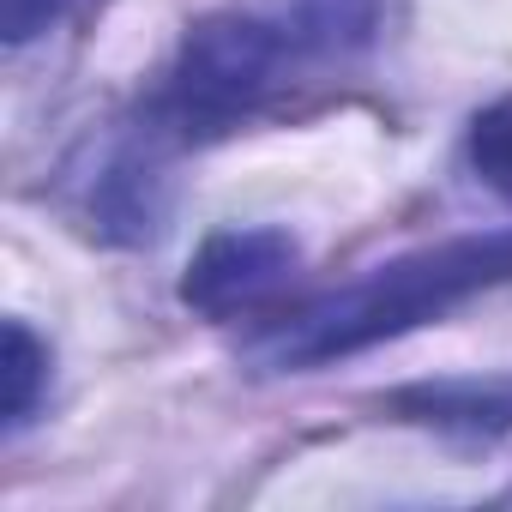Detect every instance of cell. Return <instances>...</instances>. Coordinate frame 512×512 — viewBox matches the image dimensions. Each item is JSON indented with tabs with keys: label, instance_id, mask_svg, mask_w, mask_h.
<instances>
[{
	"label": "cell",
	"instance_id": "277c9868",
	"mask_svg": "<svg viewBox=\"0 0 512 512\" xmlns=\"http://www.w3.org/2000/svg\"><path fill=\"white\" fill-rule=\"evenodd\" d=\"M398 404L416 422H440V428H506L512 422V392H494V386H434V392H404Z\"/></svg>",
	"mask_w": 512,
	"mask_h": 512
},
{
	"label": "cell",
	"instance_id": "3957f363",
	"mask_svg": "<svg viewBox=\"0 0 512 512\" xmlns=\"http://www.w3.org/2000/svg\"><path fill=\"white\" fill-rule=\"evenodd\" d=\"M296 272V241L284 229H217L187 260L181 302L199 314H235L266 302Z\"/></svg>",
	"mask_w": 512,
	"mask_h": 512
},
{
	"label": "cell",
	"instance_id": "8992f818",
	"mask_svg": "<svg viewBox=\"0 0 512 512\" xmlns=\"http://www.w3.org/2000/svg\"><path fill=\"white\" fill-rule=\"evenodd\" d=\"M470 169L482 175L488 193H500L512 205V97L506 103H488L470 121Z\"/></svg>",
	"mask_w": 512,
	"mask_h": 512
},
{
	"label": "cell",
	"instance_id": "7a4b0ae2",
	"mask_svg": "<svg viewBox=\"0 0 512 512\" xmlns=\"http://www.w3.org/2000/svg\"><path fill=\"white\" fill-rule=\"evenodd\" d=\"M284 37L260 19H211L187 37L169 79V115L187 133H223L278 85Z\"/></svg>",
	"mask_w": 512,
	"mask_h": 512
},
{
	"label": "cell",
	"instance_id": "5b68a950",
	"mask_svg": "<svg viewBox=\"0 0 512 512\" xmlns=\"http://www.w3.org/2000/svg\"><path fill=\"white\" fill-rule=\"evenodd\" d=\"M43 380H49V350L31 338V326L7 320V338H0V410H7V422L31 416Z\"/></svg>",
	"mask_w": 512,
	"mask_h": 512
},
{
	"label": "cell",
	"instance_id": "52a82bcc",
	"mask_svg": "<svg viewBox=\"0 0 512 512\" xmlns=\"http://www.w3.org/2000/svg\"><path fill=\"white\" fill-rule=\"evenodd\" d=\"M67 0H0V37L7 43H31L61 19Z\"/></svg>",
	"mask_w": 512,
	"mask_h": 512
},
{
	"label": "cell",
	"instance_id": "6da1fadb",
	"mask_svg": "<svg viewBox=\"0 0 512 512\" xmlns=\"http://www.w3.org/2000/svg\"><path fill=\"white\" fill-rule=\"evenodd\" d=\"M512 284V229H488V235H458L422 253L368 272L362 284H344L320 302H308L302 314L278 320L272 332H260L247 344V356L260 368H320L356 350H374L386 338H404L428 320H440L446 308Z\"/></svg>",
	"mask_w": 512,
	"mask_h": 512
}]
</instances>
